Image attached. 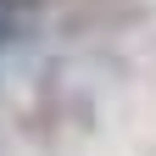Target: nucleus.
<instances>
[{
  "mask_svg": "<svg viewBox=\"0 0 156 156\" xmlns=\"http://www.w3.org/2000/svg\"><path fill=\"white\" fill-rule=\"evenodd\" d=\"M34 23H39V0H0V45L28 39Z\"/></svg>",
  "mask_w": 156,
  "mask_h": 156,
  "instance_id": "obj_1",
  "label": "nucleus"
}]
</instances>
